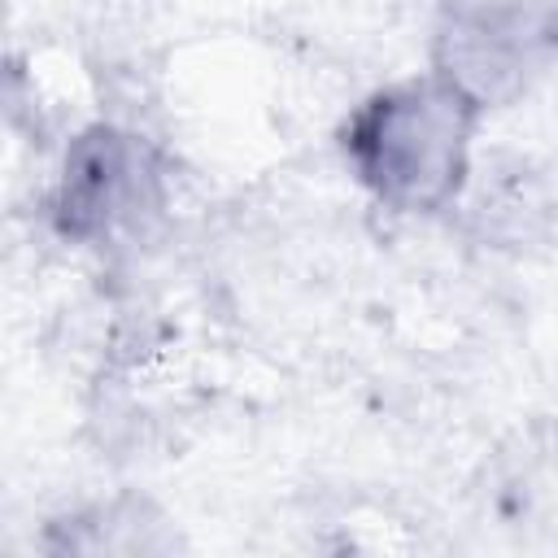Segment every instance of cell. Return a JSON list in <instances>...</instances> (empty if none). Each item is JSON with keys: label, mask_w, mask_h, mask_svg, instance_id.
Wrapping results in <instances>:
<instances>
[{"label": "cell", "mask_w": 558, "mask_h": 558, "mask_svg": "<svg viewBox=\"0 0 558 558\" xmlns=\"http://www.w3.org/2000/svg\"><path fill=\"white\" fill-rule=\"evenodd\" d=\"M475 96L453 78L445 83H410L353 122L349 153L362 179L401 209H432L453 196L466 166Z\"/></svg>", "instance_id": "1"}]
</instances>
